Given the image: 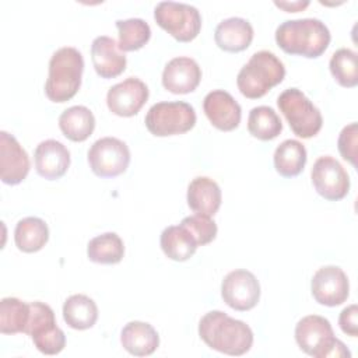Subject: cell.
Listing matches in <instances>:
<instances>
[{
	"label": "cell",
	"instance_id": "cell-28",
	"mask_svg": "<svg viewBox=\"0 0 358 358\" xmlns=\"http://www.w3.org/2000/svg\"><path fill=\"white\" fill-rule=\"evenodd\" d=\"M248 130L253 137L262 141H268L281 133L282 122L273 108L262 105L249 112Z\"/></svg>",
	"mask_w": 358,
	"mask_h": 358
},
{
	"label": "cell",
	"instance_id": "cell-35",
	"mask_svg": "<svg viewBox=\"0 0 358 358\" xmlns=\"http://www.w3.org/2000/svg\"><path fill=\"white\" fill-rule=\"evenodd\" d=\"M32 341H34L36 350L41 351L42 354L56 355L64 348L66 336H64L63 330L59 326H56L43 334L32 337Z\"/></svg>",
	"mask_w": 358,
	"mask_h": 358
},
{
	"label": "cell",
	"instance_id": "cell-10",
	"mask_svg": "<svg viewBox=\"0 0 358 358\" xmlns=\"http://www.w3.org/2000/svg\"><path fill=\"white\" fill-rule=\"evenodd\" d=\"M310 179L315 190L329 201H338L348 194L350 176L343 165L330 155L319 157L315 161Z\"/></svg>",
	"mask_w": 358,
	"mask_h": 358
},
{
	"label": "cell",
	"instance_id": "cell-36",
	"mask_svg": "<svg viewBox=\"0 0 358 358\" xmlns=\"http://www.w3.org/2000/svg\"><path fill=\"white\" fill-rule=\"evenodd\" d=\"M358 308L355 303L344 308L338 317V324L343 333L351 337H357L358 334Z\"/></svg>",
	"mask_w": 358,
	"mask_h": 358
},
{
	"label": "cell",
	"instance_id": "cell-24",
	"mask_svg": "<svg viewBox=\"0 0 358 358\" xmlns=\"http://www.w3.org/2000/svg\"><path fill=\"white\" fill-rule=\"evenodd\" d=\"M49 239V228L46 222L38 217H25L20 220L14 229L15 246L24 253H35L41 250Z\"/></svg>",
	"mask_w": 358,
	"mask_h": 358
},
{
	"label": "cell",
	"instance_id": "cell-27",
	"mask_svg": "<svg viewBox=\"0 0 358 358\" xmlns=\"http://www.w3.org/2000/svg\"><path fill=\"white\" fill-rule=\"evenodd\" d=\"M87 256L94 263L116 264L124 256L123 241L115 232L101 234L88 242Z\"/></svg>",
	"mask_w": 358,
	"mask_h": 358
},
{
	"label": "cell",
	"instance_id": "cell-5",
	"mask_svg": "<svg viewBox=\"0 0 358 358\" xmlns=\"http://www.w3.org/2000/svg\"><path fill=\"white\" fill-rule=\"evenodd\" d=\"M295 340L303 352L315 358L351 357L344 343L336 338L330 322L319 315L305 316L296 323Z\"/></svg>",
	"mask_w": 358,
	"mask_h": 358
},
{
	"label": "cell",
	"instance_id": "cell-30",
	"mask_svg": "<svg viewBox=\"0 0 358 358\" xmlns=\"http://www.w3.org/2000/svg\"><path fill=\"white\" fill-rule=\"evenodd\" d=\"M116 28L119 32L117 46L122 52H133L141 49L151 38L150 25L141 18L117 20Z\"/></svg>",
	"mask_w": 358,
	"mask_h": 358
},
{
	"label": "cell",
	"instance_id": "cell-37",
	"mask_svg": "<svg viewBox=\"0 0 358 358\" xmlns=\"http://www.w3.org/2000/svg\"><path fill=\"white\" fill-rule=\"evenodd\" d=\"M274 4L288 13H298L309 6V1H274Z\"/></svg>",
	"mask_w": 358,
	"mask_h": 358
},
{
	"label": "cell",
	"instance_id": "cell-26",
	"mask_svg": "<svg viewBox=\"0 0 358 358\" xmlns=\"http://www.w3.org/2000/svg\"><path fill=\"white\" fill-rule=\"evenodd\" d=\"M306 148L298 140H284L274 151V168L284 178L298 176L306 164Z\"/></svg>",
	"mask_w": 358,
	"mask_h": 358
},
{
	"label": "cell",
	"instance_id": "cell-15",
	"mask_svg": "<svg viewBox=\"0 0 358 358\" xmlns=\"http://www.w3.org/2000/svg\"><path fill=\"white\" fill-rule=\"evenodd\" d=\"M203 110L210 123L221 131L235 130L241 123V105L224 90L208 92L203 101Z\"/></svg>",
	"mask_w": 358,
	"mask_h": 358
},
{
	"label": "cell",
	"instance_id": "cell-13",
	"mask_svg": "<svg viewBox=\"0 0 358 358\" xmlns=\"http://www.w3.org/2000/svg\"><path fill=\"white\" fill-rule=\"evenodd\" d=\"M148 87L137 77H129L115 84L106 94L109 110L122 117H130L140 112L148 99Z\"/></svg>",
	"mask_w": 358,
	"mask_h": 358
},
{
	"label": "cell",
	"instance_id": "cell-14",
	"mask_svg": "<svg viewBox=\"0 0 358 358\" xmlns=\"http://www.w3.org/2000/svg\"><path fill=\"white\" fill-rule=\"evenodd\" d=\"M29 158L27 151L21 147L17 138L7 133L0 131V178L6 185L21 183L29 172Z\"/></svg>",
	"mask_w": 358,
	"mask_h": 358
},
{
	"label": "cell",
	"instance_id": "cell-2",
	"mask_svg": "<svg viewBox=\"0 0 358 358\" xmlns=\"http://www.w3.org/2000/svg\"><path fill=\"white\" fill-rule=\"evenodd\" d=\"M330 31L317 18H299L281 22L275 29V42L288 55L316 59L330 43Z\"/></svg>",
	"mask_w": 358,
	"mask_h": 358
},
{
	"label": "cell",
	"instance_id": "cell-6",
	"mask_svg": "<svg viewBox=\"0 0 358 358\" xmlns=\"http://www.w3.org/2000/svg\"><path fill=\"white\" fill-rule=\"evenodd\" d=\"M277 105L295 136L310 138L320 131L323 124L322 113L301 90H284L277 98Z\"/></svg>",
	"mask_w": 358,
	"mask_h": 358
},
{
	"label": "cell",
	"instance_id": "cell-32",
	"mask_svg": "<svg viewBox=\"0 0 358 358\" xmlns=\"http://www.w3.org/2000/svg\"><path fill=\"white\" fill-rule=\"evenodd\" d=\"M56 319L53 309L39 301L29 303V319L25 329V334L32 337H36L42 333H46L56 327Z\"/></svg>",
	"mask_w": 358,
	"mask_h": 358
},
{
	"label": "cell",
	"instance_id": "cell-1",
	"mask_svg": "<svg viewBox=\"0 0 358 358\" xmlns=\"http://www.w3.org/2000/svg\"><path fill=\"white\" fill-rule=\"evenodd\" d=\"M199 336L211 350L234 357L246 354L253 344L252 329L221 310L207 312L200 319Z\"/></svg>",
	"mask_w": 358,
	"mask_h": 358
},
{
	"label": "cell",
	"instance_id": "cell-3",
	"mask_svg": "<svg viewBox=\"0 0 358 358\" xmlns=\"http://www.w3.org/2000/svg\"><path fill=\"white\" fill-rule=\"evenodd\" d=\"M84 71V59L78 49L63 46L49 60V74L45 83V94L52 102L70 101L80 90Z\"/></svg>",
	"mask_w": 358,
	"mask_h": 358
},
{
	"label": "cell",
	"instance_id": "cell-19",
	"mask_svg": "<svg viewBox=\"0 0 358 358\" xmlns=\"http://www.w3.org/2000/svg\"><path fill=\"white\" fill-rule=\"evenodd\" d=\"M217 46L225 52L236 53L249 48L253 41V27L241 17H231L222 20L214 32Z\"/></svg>",
	"mask_w": 358,
	"mask_h": 358
},
{
	"label": "cell",
	"instance_id": "cell-23",
	"mask_svg": "<svg viewBox=\"0 0 358 358\" xmlns=\"http://www.w3.org/2000/svg\"><path fill=\"white\" fill-rule=\"evenodd\" d=\"M63 319L74 330L91 329L98 320V306L90 296L74 294L63 303Z\"/></svg>",
	"mask_w": 358,
	"mask_h": 358
},
{
	"label": "cell",
	"instance_id": "cell-25",
	"mask_svg": "<svg viewBox=\"0 0 358 358\" xmlns=\"http://www.w3.org/2000/svg\"><path fill=\"white\" fill-rule=\"evenodd\" d=\"M159 245L165 256L175 262H185L190 259L197 249L194 238L180 224L166 227L161 234Z\"/></svg>",
	"mask_w": 358,
	"mask_h": 358
},
{
	"label": "cell",
	"instance_id": "cell-33",
	"mask_svg": "<svg viewBox=\"0 0 358 358\" xmlns=\"http://www.w3.org/2000/svg\"><path fill=\"white\" fill-rule=\"evenodd\" d=\"M182 227H185L190 235L194 238L197 246H204L210 242H213L217 236V224L211 217L203 215V214H194L185 217L180 222Z\"/></svg>",
	"mask_w": 358,
	"mask_h": 358
},
{
	"label": "cell",
	"instance_id": "cell-7",
	"mask_svg": "<svg viewBox=\"0 0 358 358\" xmlns=\"http://www.w3.org/2000/svg\"><path fill=\"white\" fill-rule=\"evenodd\" d=\"M145 127L157 137L183 134L196 124L193 106L183 101L158 102L145 115Z\"/></svg>",
	"mask_w": 358,
	"mask_h": 358
},
{
	"label": "cell",
	"instance_id": "cell-16",
	"mask_svg": "<svg viewBox=\"0 0 358 358\" xmlns=\"http://www.w3.org/2000/svg\"><path fill=\"white\" fill-rule=\"evenodd\" d=\"M201 81V69L192 57L179 56L169 60L162 71V85L172 94L193 92Z\"/></svg>",
	"mask_w": 358,
	"mask_h": 358
},
{
	"label": "cell",
	"instance_id": "cell-29",
	"mask_svg": "<svg viewBox=\"0 0 358 358\" xmlns=\"http://www.w3.org/2000/svg\"><path fill=\"white\" fill-rule=\"evenodd\" d=\"M29 319V303L13 296L0 302V331L3 334L25 333Z\"/></svg>",
	"mask_w": 358,
	"mask_h": 358
},
{
	"label": "cell",
	"instance_id": "cell-4",
	"mask_svg": "<svg viewBox=\"0 0 358 358\" xmlns=\"http://www.w3.org/2000/svg\"><path fill=\"white\" fill-rule=\"evenodd\" d=\"M284 77L285 67L282 62L268 50H259L239 70L236 85L243 96L257 99L278 85Z\"/></svg>",
	"mask_w": 358,
	"mask_h": 358
},
{
	"label": "cell",
	"instance_id": "cell-18",
	"mask_svg": "<svg viewBox=\"0 0 358 358\" xmlns=\"http://www.w3.org/2000/svg\"><path fill=\"white\" fill-rule=\"evenodd\" d=\"M91 60L96 74L102 78H115L126 70L127 59L110 36H96L91 43Z\"/></svg>",
	"mask_w": 358,
	"mask_h": 358
},
{
	"label": "cell",
	"instance_id": "cell-11",
	"mask_svg": "<svg viewBox=\"0 0 358 358\" xmlns=\"http://www.w3.org/2000/svg\"><path fill=\"white\" fill-rule=\"evenodd\" d=\"M224 302L235 310H250L260 299V284L256 275L248 270L229 271L221 284Z\"/></svg>",
	"mask_w": 358,
	"mask_h": 358
},
{
	"label": "cell",
	"instance_id": "cell-17",
	"mask_svg": "<svg viewBox=\"0 0 358 358\" xmlns=\"http://www.w3.org/2000/svg\"><path fill=\"white\" fill-rule=\"evenodd\" d=\"M34 159L38 175L48 180L60 179L70 166L69 150L63 143L53 138L41 141L36 145Z\"/></svg>",
	"mask_w": 358,
	"mask_h": 358
},
{
	"label": "cell",
	"instance_id": "cell-21",
	"mask_svg": "<svg viewBox=\"0 0 358 358\" xmlns=\"http://www.w3.org/2000/svg\"><path fill=\"white\" fill-rule=\"evenodd\" d=\"M187 204L196 214L214 215L221 206L220 186L211 178H194L187 186Z\"/></svg>",
	"mask_w": 358,
	"mask_h": 358
},
{
	"label": "cell",
	"instance_id": "cell-12",
	"mask_svg": "<svg viewBox=\"0 0 358 358\" xmlns=\"http://www.w3.org/2000/svg\"><path fill=\"white\" fill-rule=\"evenodd\" d=\"M310 291L320 305L338 306L350 295L348 277L338 266L320 267L312 277Z\"/></svg>",
	"mask_w": 358,
	"mask_h": 358
},
{
	"label": "cell",
	"instance_id": "cell-9",
	"mask_svg": "<svg viewBox=\"0 0 358 358\" xmlns=\"http://www.w3.org/2000/svg\"><path fill=\"white\" fill-rule=\"evenodd\" d=\"M87 158L96 176L116 178L126 172L130 164V150L116 137H102L90 147Z\"/></svg>",
	"mask_w": 358,
	"mask_h": 358
},
{
	"label": "cell",
	"instance_id": "cell-34",
	"mask_svg": "<svg viewBox=\"0 0 358 358\" xmlns=\"http://www.w3.org/2000/svg\"><path fill=\"white\" fill-rule=\"evenodd\" d=\"M357 143H358V124L355 122L343 127L338 134L337 147L341 157L352 166H357Z\"/></svg>",
	"mask_w": 358,
	"mask_h": 358
},
{
	"label": "cell",
	"instance_id": "cell-22",
	"mask_svg": "<svg viewBox=\"0 0 358 358\" xmlns=\"http://www.w3.org/2000/svg\"><path fill=\"white\" fill-rule=\"evenodd\" d=\"M59 127L64 137L74 143H81L92 134L95 129V117L87 106H70L59 116Z\"/></svg>",
	"mask_w": 358,
	"mask_h": 358
},
{
	"label": "cell",
	"instance_id": "cell-20",
	"mask_svg": "<svg viewBox=\"0 0 358 358\" xmlns=\"http://www.w3.org/2000/svg\"><path fill=\"white\" fill-rule=\"evenodd\" d=\"M120 343L129 354L147 357L158 348L159 336L150 323L133 320L122 329Z\"/></svg>",
	"mask_w": 358,
	"mask_h": 358
},
{
	"label": "cell",
	"instance_id": "cell-8",
	"mask_svg": "<svg viewBox=\"0 0 358 358\" xmlns=\"http://www.w3.org/2000/svg\"><path fill=\"white\" fill-rule=\"evenodd\" d=\"M155 22L179 42L193 41L201 29V15L194 6L161 1L154 10Z\"/></svg>",
	"mask_w": 358,
	"mask_h": 358
},
{
	"label": "cell",
	"instance_id": "cell-31",
	"mask_svg": "<svg viewBox=\"0 0 358 358\" xmlns=\"http://www.w3.org/2000/svg\"><path fill=\"white\" fill-rule=\"evenodd\" d=\"M330 73L334 80L345 88H354L358 84V59L351 49L341 48L331 55Z\"/></svg>",
	"mask_w": 358,
	"mask_h": 358
}]
</instances>
